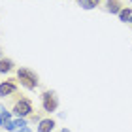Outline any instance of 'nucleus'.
Returning a JSON list of instances; mask_svg holds the SVG:
<instances>
[{
  "label": "nucleus",
  "instance_id": "nucleus-1",
  "mask_svg": "<svg viewBox=\"0 0 132 132\" xmlns=\"http://www.w3.org/2000/svg\"><path fill=\"white\" fill-rule=\"evenodd\" d=\"M17 81H19L25 89H28V91H34V89L40 85L38 74L32 72L30 68H19L17 70Z\"/></svg>",
  "mask_w": 132,
  "mask_h": 132
},
{
  "label": "nucleus",
  "instance_id": "nucleus-2",
  "mask_svg": "<svg viewBox=\"0 0 132 132\" xmlns=\"http://www.w3.org/2000/svg\"><path fill=\"white\" fill-rule=\"evenodd\" d=\"M11 113H15L17 117H30L32 113H34V106H32V102L28 100V98H19V100H15V104H13V111Z\"/></svg>",
  "mask_w": 132,
  "mask_h": 132
},
{
  "label": "nucleus",
  "instance_id": "nucleus-3",
  "mask_svg": "<svg viewBox=\"0 0 132 132\" xmlns=\"http://www.w3.org/2000/svg\"><path fill=\"white\" fill-rule=\"evenodd\" d=\"M42 108H44V111H47V113L57 111L59 96H57L55 91H44V93H42Z\"/></svg>",
  "mask_w": 132,
  "mask_h": 132
},
{
  "label": "nucleus",
  "instance_id": "nucleus-4",
  "mask_svg": "<svg viewBox=\"0 0 132 132\" xmlns=\"http://www.w3.org/2000/svg\"><path fill=\"white\" fill-rule=\"evenodd\" d=\"M17 93V83L15 79H8V81H2L0 83V96L2 98H8L11 94Z\"/></svg>",
  "mask_w": 132,
  "mask_h": 132
},
{
  "label": "nucleus",
  "instance_id": "nucleus-5",
  "mask_svg": "<svg viewBox=\"0 0 132 132\" xmlns=\"http://www.w3.org/2000/svg\"><path fill=\"white\" fill-rule=\"evenodd\" d=\"M57 127V123H55V119H51V117H47V119H42V121L38 123V128H36V132H53Z\"/></svg>",
  "mask_w": 132,
  "mask_h": 132
},
{
  "label": "nucleus",
  "instance_id": "nucleus-6",
  "mask_svg": "<svg viewBox=\"0 0 132 132\" xmlns=\"http://www.w3.org/2000/svg\"><path fill=\"white\" fill-rule=\"evenodd\" d=\"M123 8H125V6H123L121 0H106V11H108V13L117 15Z\"/></svg>",
  "mask_w": 132,
  "mask_h": 132
},
{
  "label": "nucleus",
  "instance_id": "nucleus-7",
  "mask_svg": "<svg viewBox=\"0 0 132 132\" xmlns=\"http://www.w3.org/2000/svg\"><path fill=\"white\" fill-rule=\"evenodd\" d=\"M13 66H15V62L11 61V59L2 57V59H0V74H8V72H11Z\"/></svg>",
  "mask_w": 132,
  "mask_h": 132
},
{
  "label": "nucleus",
  "instance_id": "nucleus-8",
  "mask_svg": "<svg viewBox=\"0 0 132 132\" xmlns=\"http://www.w3.org/2000/svg\"><path fill=\"white\" fill-rule=\"evenodd\" d=\"M119 21H123V23H128V19H130V15H132V10L130 8H127V6H125V8L119 11Z\"/></svg>",
  "mask_w": 132,
  "mask_h": 132
},
{
  "label": "nucleus",
  "instance_id": "nucleus-9",
  "mask_svg": "<svg viewBox=\"0 0 132 132\" xmlns=\"http://www.w3.org/2000/svg\"><path fill=\"white\" fill-rule=\"evenodd\" d=\"M77 4H79L83 10H93V8H96V4H94L93 0H77Z\"/></svg>",
  "mask_w": 132,
  "mask_h": 132
},
{
  "label": "nucleus",
  "instance_id": "nucleus-10",
  "mask_svg": "<svg viewBox=\"0 0 132 132\" xmlns=\"http://www.w3.org/2000/svg\"><path fill=\"white\" fill-rule=\"evenodd\" d=\"M0 117H2L4 121H11V111H8L4 106H0Z\"/></svg>",
  "mask_w": 132,
  "mask_h": 132
},
{
  "label": "nucleus",
  "instance_id": "nucleus-11",
  "mask_svg": "<svg viewBox=\"0 0 132 132\" xmlns=\"http://www.w3.org/2000/svg\"><path fill=\"white\" fill-rule=\"evenodd\" d=\"M2 128H6V132H17V127H15L13 121H4V127Z\"/></svg>",
  "mask_w": 132,
  "mask_h": 132
},
{
  "label": "nucleus",
  "instance_id": "nucleus-12",
  "mask_svg": "<svg viewBox=\"0 0 132 132\" xmlns=\"http://www.w3.org/2000/svg\"><path fill=\"white\" fill-rule=\"evenodd\" d=\"M30 121H42V115H40V113H32V115H30Z\"/></svg>",
  "mask_w": 132,
  "mask_h": 132
},
{
  "label": "nucleus",
  "instance_id": "nucleus-13",
  "mask_svg": "<svg viewBox=\"0 0 132 132\" xmlns=\"http://www.w3.org/2000/svg\"><path fill=\"white\" fill-rule=\"evenodd\" d=\"M17 132H32V128L27 125V127H23V128H17Z\"/></svg>",
  "mask_w": 132,
  "mask_h": 132
},
{
  "label": "nucleus",
  "instance_id": "nucleus-14",
  "mask_svg": "<svg viewBox=\"0 0 132 132\" xmlns=\"http://www.w3.org/2000/svg\"><path fill=\"white\" fill-rule=\"evenodd\" d=\"M0 127H4V119L2 117H0Z\"/></svg>",
  "mask_w": 132,
  "mask_h": 132
},
{
  "label": "nucleus",
  "instance_id": "nucleus-15",
  "mask_svg": "<svg viewBox=\"0 0 132 132\" xmlns=\"http://www.w3.org/2000/svg\"><path fill=\"white\" fill-rule=\"evenodd\" d=\"M93 2H94V4H96V6H98V4L102 2V0H93Z\"/></svg>",
  "mask_w": 132,
  "mask_h": 132
},
{
  "label": "nucleus",
  "instance_id": "nucleus-16",
  "mask_svg": "<svg viewBox=\"0 0 132 132\" xmlns=\"http://www.w3.org/2000/svg\"><path fill=\"white\" fill-rule=\"evenodd\" d=\"M61 132H70V130H68V128H62V130H61Z\"/></svg>",
  "mask_w": 132,
  "mask_h": 132
},
{
  "label": "nucleus",
  "instance_id": "nucleus-17",
  "mask_svg": "<svg viewBox=\"0 0 132 132\" xmlns=\"http://www.w3.org/2000/svg\"><path fill=\"white\" fill-rule=\"evenodd\" d=\"M128 23H130V25H132V15H130V19H128Z\"/></svg>",
  "mask_w": 132,
  "mask_h": 132
},
{
  "label": "nucleus",
  "instance_id": "nucleus-18",
  "mask_svg": "<svg viewBox=\"0 0 132 132\" xmlns=\"http://www.w3.org/2000/svg\"><path fill=\"white\" fill-rule=\"evenodd\" d=\"M0 59H2V53H0Z\"/></svg>",
  "mask_w": 132,
  "mask_h": 132
}]
</instances>
